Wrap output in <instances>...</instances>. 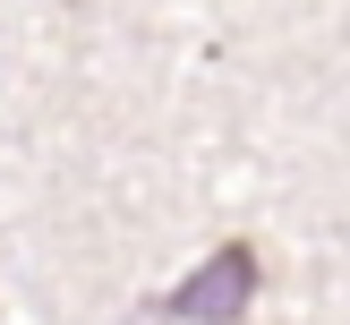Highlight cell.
Segmentation results:
<instances>
[{"label":"cell","mask_w":350,"mask_h":325,"mask_svg":"<svg viewBox=\"0 0 350 325\" xmlns=\"http://www.w3.org/2000/svg\"><path fill=\"white\" fill-rule=\"evenodd\" d=\"M248 300H256V248L248 239H222L197 274L154 291L146 317H163V325H248Z\"/></svg>","instance_id":"6da1fadb"}]
</instances>
